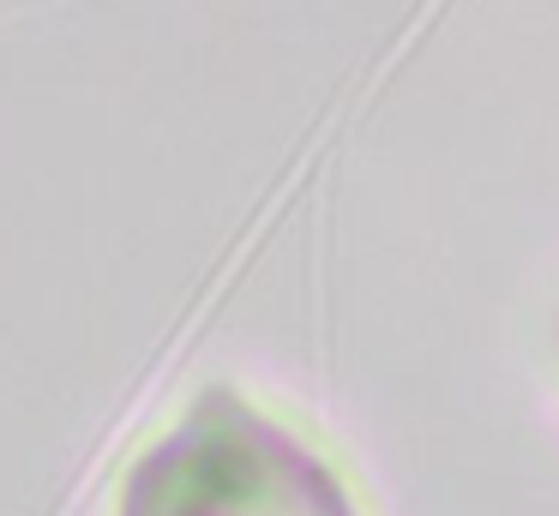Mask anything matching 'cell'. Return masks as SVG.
<instances>
[{
  "mask_svg": "<svg viewBox=\"0 0 559 516\" xmlns=\"http://www.w3.org/2000/svg\"><path fill=\"white\" fill-rule=\"evenodd\" d=\"M115 516H361L331 456L235 391H199L127 463Z\"/></svg>",
  "mask_w": 559,
  "mask_h": 516,
  "instance_id": "obj_1",
  "label": "cell"
}]
</instances>
